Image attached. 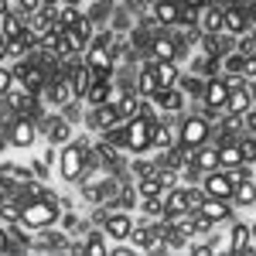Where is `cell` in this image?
Here are the masks:
<instances>
[{
    "mask_svg": "<svg viewBox=\"0 0 256 256\" xmlns=\"http://www.w3.org/2000/svg\"><path fill=\"white\" fill-rule=\"evenodd\" d=\"M86 65L96 72V79H110L113 76V31H99L92 34L89 48H86Z\"/></svg>",
    "mask_w": 256,
    "mask_h": 256,
    "instance_id": "1",
    "label": "cell"
},
{
    "mask_svg": "<svg viewBox=\"0 0 256 256\" xmlns=\"http://www.w3.org/2000/svg\"><path fill=\"white\" fill-rule=\"evenodd\" d=\"M62 218V202L58 195H48L44 198H34V202H28L24 205V212H20V222L28 226V229H44V226H55Z\"/></svg>",
    "mask_w": 256,
    "mask_h": 256,
    "instance_id": "2",
    "label": "cell"
},
{
    "mask_svg": "<svg viewBox=\"0 0 256 256\" xmlns=\"http://www.w3.org/2000/svg\"><path fill=\"white\" fill-rule=\"evenodd\" d=\"M89 147H92L89 140H65V147H62V154H58L62 181L76 184V181L86 178V150H89Z\"/></svg>",
    "mask_w": 256,
    "mask_h": 256,
    "instance_id": "3",
    "label": "cell"
},
{
    "mask_svg": "<svg viewBox=\"0 0 256 256\" xmlns=\"http://www.w3.org/2000/svg\"><path fill=\"white\" fill-rule=\"evenodd\" d=\"M212 140V123L205 116H184L178 123V144L184 147H202Z\"/></svg>",
    "mask_w": 256,
    "mask_h": 256,
    "instance_id": "4",
    "label": "cell"
},
{
    "mask_svg": "<svg viewBox=\"0 0 256 256\" xmlns=\"http://www.w3.org/2000/svg\"><path fill=\"white\" fill-rule=\"evenodd\" d=\"M123 147H126L130 154L150 150V120H144V116L126 120V123H123Z\"/></svg>",
    "mask_w": 256,
    "mask_h": 256,
    "instance_id": "5",
    "label": "cell"
},
{
    "mask_svg": "<svg viewBox=\"0 0 256 256\" xmlns=\"http://www.w3.org/2000/svg\"><path fill=\"white\" fill-rule=\"evenodd\" d=\"M181 55H184L181 41H178L171 31H164V28H160L158 34L150 38V44H147V58H154V62H178Z\"/></svg>",
    "mask_w": 256,
    "mask_h": 256,
    "instance_id": "6",
    "label": "cell"
},
{
    "mask_svg": "<svg viewBox=\"0 0 256 256\" xmlns=\"http://www.w3.org/2000/svg\"><path fill=\"white\" fill-rule=\"evenodd\" d=\"M41 92H44V102H48V110H62V106H68V102L76 99L68 72H62V76H55V79H48Z\"/></svg>",
    "mask_w": 256,
    "mask_h": 256,
    "instance_id": "7",
    "label": "cell"
},
{
    "mask_svg": "<svg viewBox=\"0 0 256 256\" xmlns=\"http://www.w3.org/2000/svg\"><path fill=\"white\" fill-rule=\"evenodd\" d=\"M38 137V126H34V120L28 116V113H18V116L7 123V140H10V147H31Z\"/></svg>",
    "mask_w": 256,
    "mask_h": 256,
    "instance_id": "8",
    "label": "cell"
},
{
    "mask_svg": "<svg viewBox=\"0 0 256 256\" xmlns=\"http://www.w3.org/2000/svg\"><path fill=\"white\" fill-rule=\"evenodd\" d=\"M222 31L232 34V38H239V34L250 31V18H246V7H242V4H236V0L222 4Z\"/></svg>",
    "mask_w": 256,
    "mask_h": 256,
    "instance_id": "9",
    "label": "cell"
},
{
    "mask_svg": "<svg viewBox=\"0 0 256 256\" xmlns=\"http://www.w3.org/2000/svg\"><path fill=\"white\" fill-rule=\"evenodd\" d=\"M99 229L106 232V239H110V242H126V239H130V229H134V218L126 216L123 208H113Z\"/></svg>",
    "mask_w": 256,
    "mask_h": 256,
    "instance_id": "10",
    "label": "cell"
},
{
    "mask_svg": "<svg viewBox=\"0 0 256 256\" xmlns=\"http://www.w3.org/2000/svg\"><path fill=\"white\" fill-rule=\"evenodd\" d=\"M232 188H236V184L226 178V171H222V168L205 171V174H202V192H205L208 198H226V202H232Z\"/></svg>",
    "mask_w": 256,
    "mask_h": 256,
    "instance_id": "11",
    "label": "cell"
},
{
    "mask_svg": "<svg viewBox=\"0 0 256 256\" xmlns=\"http://www.w3.org/2000/svg\"><path fill=\"white\" fill-rule=\"evenodd\" d=\"M68 250H76V253H89V256H110V239H106V232L102 229H86V236L79 239V242H72Z\"/></svg>",
    "mask_w": 256,
    "mask_h": 256,
    "instance_id": "12",
    "label": "cell"
},
{
    "mask_svg": "<svg viewBox=\"0 0 256 256\" xmlns=\"http://www.w3.org/2000/svg\"><path fill=\"white\" fill-rule=\"evenodd\" d=\"M202 102H205V110H218V113H226V102H229V86L222 82V76H212V79H205Z\"/></svg>",
    "mask_w": 256,
    "mask_h": 256,
    "instance_id": "13",
    "label": "cell"
},
{
    "mask_svg": "<svg viewBox=\"0 0 256 256\" xmlns=\"http://www.w3.org/2000/svg\"><path fill=\"white\" fill-rule=\"evenodd\" d=\"M184 212H192V205H188V184L168 188L164 192V218H178V216H184Z\"/></svg>",
    "mask_w": 256,
    "mask_h": 256,
    "instance_id": "14",
    "label": "cell"
},
{
    "mask_svg": "<svg viewBox=\"0 0 256 256\" xmlns=\"http://www.w3.org/2000/svg\"><path fill=\"white\" fill-rule=\"evenodd\" d=\"M198 212L208 218L212 226H222V222H229L232 218V202H226V198H202V205H198Z\"/></svg>",
    "mask_w": 256,
    "mask_h": 256,
    "instance_id": "15",
    "label": "cell"
},
{
    "mask_svg": "<svg viewBox=\"0 0 256 256\" xmlns=\"http://www.w3.org/2000/svg\"><path fill=\"white\" fill-rule=\"evenodd\" d=\"M150 18L160 28H174L178 18H181V0H154L150 4Z\"/></svg>",
    "mask_w": 256,
    "mask_h": 256,
    "instance_id": "16",
    "label": "cell"
},
{
    "mask_svg": "<svg viewBox=\"0 0 256 256\" xmlns=\"http://www.w3.org/2000/svg\"><path fill=\"white\" fill-rule=\"evenodd\" d=\"M123 120L116 113V102H102V106H92V113H89V126L92 130H110V126H120Z\"/></svg>",
    "mask_w": 256,
    "mask_h": 256,
    "instance_id": "17",
    "label": "cell"
},
{
    "mask_svg": "<svg viewBox=\"0 0 256 256\" xmlns=\"http://www.w3.org/2000/svg\"><path fill=\"white\" fill-rule=\"evenodd\" d=\"M250 246H253V226L232 222L229 226V253H246Z\"/></svg>",
    "mask_w": 256,
    "mask_h": 256,
    "instance_id": "18",
    "label": "cell"
},
{
    "mask_svg": "<svg viewBox=\"0 0 256 256\" xmlns=\"http://www.w3.org/2000/svg\"><path fill=\"white\" fill-rule=\"evenodd\" d=\"M68 79H72V92H76V99H86L89 86L96 82V72L82 62V65H76V68H68Z\"/></svg>",
    "mask_w": 256,
    "mask_h": 256,
    "instance_id": "19",
    "label": "cell"
},
{
    "mask_svg": "<svg viewBox=\"0 0 256 256\" xmlns=\"http://www.w3.org/2000/svg\"><path fill=\"white\" fill-rule=\"evenodd\" d=\"M253 110V92H250V82L246 86H239V89H229V102H226V113H250Z\"/></svg>",
    "mask_w": 256,
    "mask_h": 256,
    "instance_id": "20",
    "label": "cell"
},
{
    "mask_svg": "<svg viewBox=\"0 0 256 256\" xmlns=\"http://www.w3.org/2000/svg\"><path fill=\"white\" fill-rule=\"evenodd\" d=\"M41 134H44V140L55 147V144H65V140H72V123H68L65 116H52V120H48V126H44Z\"/></svg>",
    "mask_w": 256,
    "mask_h": 256,
    "instance_id": "21",
    "label": "cell"
},
{
    "mask_svg": "<svg viewBox=\"0 0 256 256\" xmlns=\"http://www.w3.org/2000/svg\"><path fill=\"white\" fill-rule=\"evenodd\" d=\"M192 164H195L202 174H205V171H216V168H218V147L212 144V140H208V144H202V147H195Z\"/></svg>",
    "mask_w": 256,
    "mask_h": 256,
    "instance_id": "22",
    "label": "cell"
},
{
    "mask_svg": "<svg viewBox=\"0 0 256 256\" xmlns=\"http://www.w3.org/2000/svg\"><path fill=\"white\" fill-rule=\"evenodd\" d=\"M150 62V68H154V79H158L160 89H171V86H178V79H181V72H178V62Z\"/></svg>",
    "mask_w": 256,
    "mask_h": 256,
    "instance_id": "23",
    "label": "cell"
},
{
    "mask_svg": "<svg viewBox=\"0 0 256 256\" xmlns=\"http://www.w3.org/2000/svg\"><path fill=\"white\" fill-rule=\"evenodd\" d=\"M150 99L158 102L164 113H181V106H184V92H181V89H174V86H171V89H158Z\"/></svg>",
    "mask_w": 256,
    "mask_h": 256,
    "instance_id": "24",
    "label": "cell"
},
{
    "mask_svg": "<svg viewBox=\"0 0 256 256\" xmlns=\"http://www.w3.org/2000/svg\"><path fill=\"white\" fill-rule=\"evenodd\" d=\"M126 242H130L137 253H150V242H154V226H150V222H144V226H134Z\"/></svg>",
    "mask_w": 256,
    "mask_h": 256,
    "instance_id": "25",
    "label": "cell"
},
{
    "mask_svg": "<svg viewBox=\"0 0 256 256\" xmlns=\"http://www.w3.org/2000/svg\"><path fill=\"white\" fill-rule=\"evenodd\" d=\"M232 205H239V208H250V205H256V184H253V178L239 181L236 188H232Z\"/></svg>",
    "mask_w": 256,
    "mask_h": 256,
    "instance_id": "26",
    "label": "cell"
},
{
    "mask_svg": "<svg viewBox=\"0 0 256 256\" xmlns=\"http://www.w3.org/2000/svg\"><path fill=\"white\" fill-rule=\"evenodd\" d=\"M160 86H158V79H154V68H150V62L140 68V76H137V96H144V99H150L154 92H158Z\"/></svg>",
    "mask_w": 256,
    "mask_h": 256,
    "instance_id": "27",
    "label": "cell"
},
{
    "mask_svg": "<svg viewBox=\"0 0 256 256\" xmlns=\"http://www.w3.org/2000/svg\"><path fill=\"white\" fill-rule=\"evenodd\" d=\"M137 102H140L137 89H126V92H123V96L116 99V113H120V120H123V123L137 116Z\"/></svg>",
    "mask_w": 256,
    "mask_h": 256,
    "instance_id": "28",
    "label": "cell"
},
{
    "mask_svg": "<svg viewBox=\"0 0 256 256\" xmlns=\"http://www.w3.org/2000/svg\"><path fill=\"white\" fill-rule=\"evenodd\" d=\"M24 18H20L18 10H7L4 18H0V31H4V38H18V34H24Z\"/></svg>",
    "mask_w": 256,
    "mask_h": 256,
    "instance_id": "29",
    "label": "cell"
},
{
    "mask_svg": "<svg viewBox=\"0 0 256 256\" xmlns=\"http://www.w3.org/2000/svg\"><path fill=\"white\" fill-rule=\"evenodd\" d=\"M202 14H205V18H202V31H205V34H218V31H222V7H208V4H205V7H202Z\"/></svg>",
    "mask_w": 256,
    "mask_h": 256,
    "instance_id": "30",
    "label": "cell"
},
{
    "mask_svg": "<svg viewBox=\"0 0 256 256\" xmlns=\"http://www.w3.org/2000/svg\"><path fill=\"white\" fill-rule=\"evenodd\" d=\"M110 86H113L110 79H96L92 86H89V92H86V102H89V106H102V102H110Z\"/></svg>",
    "mask_w": 256,
    "mask_h": 256,
    "instance_id": "31",
    "label": "cell"
},
{
    "mask_svg": "<svg viewBox=\"0 0 256 256\" xmlns=\"http://www.w3.org/2000/svg\"><path fill=\"white\" fill-rule=\"evenodd\" d=\"M140 212L147 218H160L164 216V192L160 195H150V198H140Z\"/></svg>",
    "mask_w": 256,
    "mask_h": 256,
    "instance_id": "32",
    "label": "cell"
},
{
    "mask_svg": "<svg viewBox=\"0 0 256 256\" xmlns=\"http://www.w3.org/2000/svg\"><path fill=\"white\" fill-rule=\"evenodd\" d=\"M160 192H168V188H164V181H160L158 174L154 178H140L137 181V198H150V195H160Z\"/></svg>",
    "mask_w": 256,
    "mask_h": 256,
    "instance_id": "33",
    "label": "cell"
},
{
    "mask_svg": "<svg viewBox=\"0 0 256 256\" xmlns=\"http://www.w3.org/2000/svg\"><path fill=\"white\" fill-rule=\"evenodd\" d=\"M130 171H134V181H140V178H154L160 168H158V160H144L137 154V158H134V164H130Z\"/></svg>",
    "mask_w": 256,
    "mask_h": 256,
    "instance_id": "34",
    "label": "cell"
},
{
    "mask_svg": "<svg viewBox=\"0 0 256 256\" xmlns=\"http://www.w3.org/2000/svg\"><path fill=\"white\" fill-rule=\"evenodd\" d=\"M178 89H181L184 96H195V99H202V92H205V79H198V76L178 79Z\"/></svg>",
    "mask_w": 256,
    "mask_h": 256,
    "instance_id": "35",
    "label": "cell"
},
{
    "mask_svg": "<svg viewBox=\"0 0 256 256\" xmlns=\"http://www.w3.org/2000/svg\"><path fill=\"white\" fill-rule=\"evenodd\" d=\"M0 174L7 178V181H28L31 171H28V168H20V164H0Z\"/></svg>",
    "mask_w": 256,
    "mask_h": 256,
    "instance_id": "36",
    "label": "cell"
},
{
    "mask_svg": "<svg viewBox=\"0 0 256 256\" xmlns=\"http://www.w3.org/2000/svg\"><path fill=\"white\" fill-rule=\"evenodd\" d=\"M222 72H239L242 76V62H246V55H239V52H229V55H222Z\"/></svg>",
    "mask_w": 256,
    "mask_h": 256,
    "instance_id": "37",
    "label": "cell"
},
{
    "mask_svg": "<svg viewBox=\"0 0 256 256\" xmlns=\"http://www.w3.org/2000/svg\"><path fill=\"white\" fill-rule=\"evenodd\" d=\"M41 7H44V4H41V0H18V4H14V7H10V10H18L20 18L28 20V18H31V14H38Z\"/></svg>",
    "mask_w": 256,
    "mask_h": 256,
    "instance_id": "38",
    "label": "cell"
},
{
    "mask_svg": "<svg viewBox=\"0 0 256 256\" xmlns=\"http://www.w3.org/2000/svg\"><path fill=\"white\" fill-rule=\"evenodd\" d=\"M226 171V178L232 181V184H239V181H246V178H253V171H250V164H236V168H222Z\"/></svg>",
    "mask_w": 256,
    "mask_h": 256,
    "instance_id": "39",
    "label": "cell"
},
{
    "mask_svg": "<svg viewBox=\"0 0 256 256\" xmlns=\"http://www.w3.org/2000/svg\"><path fill=\"white\" fill-rule=\"evenodd\" d=\"M0 253H18V242L10 239V229H7V222H0Z\"/></svg>",
    "mask_w": 256,
    "mask_h": 256,
    "instance_id": "40",
    "label": "cell"
},
{
    "mask_svg": "<svg viewBox=\"0 0 256 256\" xmlns=\"http://www.w3.org/2000/svg\"><path fill=\"white\" fill-rule=\"evenodd\" d=\"M31 171H34L38 181H44V178L52 174V171H48V160H31Z\"/></svg>",
    "mask_w": 256,
    "mask_h": 256,
    "instance_id": "41",
    "label": "cell"
},
{
    "mask_svg": "<svg viewBox=\"0 0 256 256\" xmlns=\"http://www.w3.org/2000/svg\"><path fill=\"white\" fill-rule=\"evenodd\" d=\"M242 76H246V82L256 79V55H246V62H242Z\"/></svg>",
    "mask_w": 256,
    "mask_h": 256,
    "instance_id": "42",
    "label": "cell"
},
{
    "mask_svg": "<svg viewBox=\"0 0 256 256\" xmlns=\"http://www.w3.org/2000/svg\"><path fill=\"white\" fill-rule=\"evenodd\" d=\"M10 79H14V72H10V68H0V96H7V89H10Z\"/></svg>",
    "mask_w": 256,
    "mask_h": 256,
    "instance_id": "43",
    "label": "cell"
},
{
    "mask_svg": "<svg viewBox=\"0 0 256 256\" xmlns=\"http://www.w3.org/2000/svg\"><path fill=\"white\" fill-rule=\"evenodd\" d=\"M246 18H250V28H256V4H246Z\"/></svg>",
    "mask_w": 256,
    "mask_h": 256,
    "instance_id": "44",
    "label": "cell"
},
{
    "mask_svg": "<svg viewBox=\"0 0 256 256\" xmlns=\"http://www.w3.org/2000/svg\"><path fill=\"white\" fill-rule=\"evenodd\" d=\"M181 4H184V7H192V10H202L208 0H181Z\"/></svg>",
    "mask_w": 256,
    "mask_h": 256,
    "instance_id": "45",
    "label": "cell"
},
{
    "mask_svg": "<svg viewBox=\"0 0 256 256\" xmlns=\"http://www.w3.org/2000/svg\"><path fill=\"white\" fill-rule=\"evenodd\" d=\"M7 144H10V140H7V126H4V123H0V150H4V147H7Z\"/></svg>",
    "mask_w": 256,
    "mask_h": 256,
    "instance_id": "46",
    "label": "cell"
},
{
    "mask_svg": "<svg viewBox=\"0 0 256 256\" xmlns=\"http://www.w3.org/2000/svg\"><path fill=\"white\" fill-rule=\"evenodd\" d=\"M0 58H7V38H4V31H0Z\"/></svg>",
    "mask_w": 256,
    "mask_h": 256,
    "instance_id": "47",
    "label": "cell"
},
{
    "mask_svg": "<svg viewBox=\"0 0 256 256\" xmlns=\"http://www.w3.org/2000/svg\"><path fill=\"white\" fill-rule=\"evenodd\" d=\"M7 10H10V0H0V18H4Z\"/></svg>",
    "mask_w": 256,
    "mask_h": 256,
    "instance_id": "48",
    "label": "cell"
},
{
    "mask_svg": "<svg viewBox=\"0 0 256 256\" xmlns=\"http://www.w3.org/2000/svg\"><path fill=\"white\" fill-rule=\"evenodd\" d=\"M253 242H256V222H253Z\"/></svg>",
    "mask_w": 256,
    "mask_h": 256,
    "instance_id": "49",
    "label": "cell"
},
{
    "mask_svg": "<svg viewBox=\"0 0 256 256\" xmlns=\"http://www.w3.org/2000/svg\"><path fill=\"white\" fill-rule=\"evenodd\" d=\"M253 41H256V28H253Z\"/></svg>",
    "mask_w": 256,
    "mask_h": 256,
    "instance_id": "50",
    "label": "cell"
},
{
    "mask_svg": "<svg viewBox=\"0 0 256 256\" xmlns=\"http://www.w3.org/2000/svg\"><path fill=\"white\" fill-rule=\"evenodd\" d=\"M250 134H256V130H250Z\"/></svg>",
    "mask_w": 256,
    "mask_h": 256,
    "instance_id": "51",
    "label": "cell"
},
{
    "mask_svg": "<svg viewBox=\"0 0 256 256\" xmlns=\"http://www.w3.org/2000/svg\"><path fill=\"white\" fill-rule=\"evenodd\" d=\"M82 4H86V0H82Z\"/></svg>",
    "mask_w": 256,
    "mask_h": 256,
    "instance_id": "52",
    "label": "cell"
},
{
    "mask_svg": "<svg viewBox=\"0 0 256 256\" xmlns=\"http://www.w3.org/2000/svg\"><path fill=\"white\" fill-rule=\"evenodd\" d=\"M253 164H256V160H253Z\"/></svg>",
    "mask_w": 256,
    "mask_h": 256,
    "instance_id": "53",
    "label": "cell"
}]
</instances>
